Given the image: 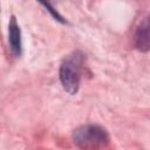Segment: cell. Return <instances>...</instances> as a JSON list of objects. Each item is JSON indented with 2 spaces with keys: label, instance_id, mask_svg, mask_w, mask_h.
Returning <instances> with one entry per match:
<instances>
[{
  "label": "cell",
  "instance_id": "3",
  "mask_svg": "<svg viewBox=\"0 0 150 150\" xmlns=\"http://www.w3.org/2000/svg\"><path fill=\"white\" fill-rule=\"evenodd\" d=\"M135 46L141 52L150 50V15L143 18L138 23L135 35H134Z\"/></svg>",
  "mask_w": 150,
  "mask_h": 150
},
{
  "label": "cell",
  "instance_id": "4",
  "mask_svg": "<svg viewBox=\"0 0 150 150\" xmlns=\"http://www.w3.org/2000/svg\"><path fill=\"white\" fill-rule=\"evenodd\" d=\"M8 42L13 54L19 56L21 54V32L14 16H12L8 26Z\"/></svg>",
  "mask_w": 150,
  "mask_h": 150
},
{
  "label": "cell",
  "instance_id": "2",
  "mask_svg": "<svg viewBox=\"0 0 150 150\" xmlns=\"http://www.w3.org/2000/svg\"><path fill=\"white\" fill-rule=\"evenodd\" d=\"M81 79V66L77 57L66 60L60 67V80L67 93L74 95L79 90Z\"/></svg>",
  "mask_w": 150,
  "mask_h": 150
},
{
  "label": "cell",
  "instance_id": "1",
  "mask_svg": "<svg viewBox=\"0 0 150 150\" xmlns=\"http://www.w3.org/2000/svg\"><path fill=\"white\" fill-rule=\"evenodd\" d=\"M74 143L84 150H100L109 143V135L100 125H81L73 132Z\"/></svg>",
  "mask_w": 150,
  "mask_h": 150
}]
</instances>
